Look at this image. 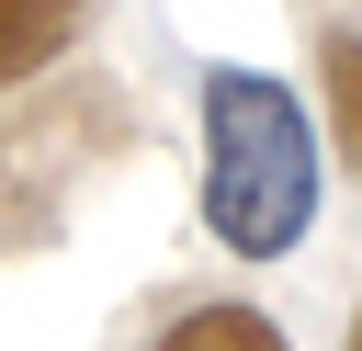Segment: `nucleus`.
Masks as SVG:
<instances>
[{"label":"nucleus","instance_id":"nucleus-2","mask_svg":"<svg viewBox=\"0 0 362 351\" xmlns=\"http://www.w3.org/2000/svg\"><path fill=\"white\" fill-rule=\"evenodd\" d=\"M124 136V102L90 79V91H57V102H34L11 136H0V249H45L57 238V215H68V181H79V159L90 147H113Z\"/></svg>","mask_w":362,"mask_h":351},{"label":"nucleus","instance_id":"nucleus-1","mask_svg":"<svg viewBox=\"0 0 362 351\" xmlns=\"http://www.w3.org/2000/svg\"><path fill=\"white\" fill-rule=\"evenodd\" d=\"M204 226L238 260H283L317 226V136L305 102L260 68H215L204 79Z\"/></svg>","mask_w":362,"mask_h":351},{"label":"nucleus","instance_id":"nucleus-5","mask_svg":"<svg viewBox=\"0 0 362 351\" xmlns=\"http://www.w3.org/2000/svg\"><path fill=\"white\" fill-rule=\"evenodd\" d=\"M328 102H339V147H351V170H362V34H328Z\"/></svg>","mask_w":362,"mask_h":351},{"label":"nucleus","instance_id":"nucleus-6","mask_svg":"<svg viewBox=\"0 0 362 351\" xmlns=\"http://www.w3.org/2000/svg\"><path fill=\"white\" fill-rule=\"evenodd\" d=\"M339 351H362V317H351V340H339Z\"/></svg>","mask_w":362,"mask_h":351},{"label":"nucleus","instance_id":"nucleus-3","mask_svg":"<svg viewBox=\"0 0 362 351\" xmlns=\"http://www.w3.org/2000/svg\"><path fill=\"white\" fill-rule=\"evenodd\" d=\"M79 23H90V0H0V91H23L34 68H57L79 45Z\"/></svg>","mask_w":362,"mask_h":351},{"label":"nucleus","instance_id":"nucleus-4","mask_svg":"<svg viewBox=\"0 0 362 351\" xmlns=\"http://www.w3.org/2000/svg\"><path fill=\"white\" fill-rule=\"evenodd\" d=\"M147 351H294V340H283L260 306H181Z\"/></svg>","mask_w":362,"mask_h":351}]
</instances>
